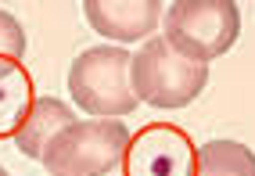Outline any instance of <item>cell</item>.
Returning a JSON list of instances; mask_svg holds the SVG:
<instances>
[{
  "label": "cell",
  "mask_w": 255,
  "mask_h": 176,
  "mask_svg": "<svg viewBox=\"0 0 255 176\" xmlns=\"http://www.w3.org/2000/svg\"><path fill=\"white\" fill-rule=\"evenodd\" d=\"M165 43L194 65H209L237 43L241 7L234 0H173L162 11Z\"/></svg>",
  "instance_id": "obj_1"
},
{
  "label": "cell",
  "mask_w": 255,
  "mask_h": 176,
  "mask_svg": "<svg viewBox=\"0 0 255 176\" xmlns=\"http://www.w3.org/2000/svg\"><path fill=\"white\" fill-rule=\"evenodd\" d=\"M129 50L115 43L90 47L69 68L72 104L94 119H123L137 108V94L129 83Z\"/></svg>",
  "instance_id": "obj_2"
},
{
  "label": "cell",
  "mask_w": 255,
  "mask_h": 176,
  "mask_svg": "<svg viewBox=\"0 0 255 176\" xmlns=\"http://www.w3.org/2000/svg\"><path fill=\"white\" fill-rule=\"evenodd\" d=\"M129 83L137 101L155 108H187L209 86V65H194L176 54L165 36L144 40L129 58Z\"/></svg>",
  "instance_id": "obj_3"
},
{
  "label": "cell",
  "mask_w": 255,
  "mask_h": 176,
  "mask_svg": "<svg viewBox=\"0 0 255 176\" xmlns=\"http://www.w3.org/2000/svg\"><path fill=\"white\" fill-rule=\"evenodd\" d=\"M129 130L119 119H87L61 130L43 151V169L50 176H108L123 162Z\"/></svg>",
  "instance_id": "obj_4"
},
{
  "label": "cell",
  "mask_w": 255,
  "mask_h": 176,
  "mask_svg": "<svg viewBox=\"0 0 255 176\" xmlns=\"http://www.w3.org/2000/svg\"><path fill=\"white\" fill-rule=\"evenodd\" d=\"M123 176H198V144L173 122H147L129 133Z\"/></svg>",
  "instance_id": "obj_5"
},
{
  "label": "cell",
  "mask_w": 255,
  "mask_h": 176,
  "mask_svg": "<svg viewBox=\"0 0 255 176\" xmlns=\"http://www.w3.org/2000/svg\"><path fill=\"white\" fill-rule=\"evenodd\" d=\"M162 11L165 4L158 0H87L83 4L90 29H97V36H105L115 47L151 40V32L162 25Z\"/></svg>",
  "instance_id": "obj_6"
},
{
  "label": "cell",
  "mask_w": 255,
  "mask_h": 176,
  "mask_svg": "<svg viewBox=\"0 0 255 176\" xmlns=\"http://www.w3.org/2000/svg\"><path fill=\"white\" fill-rule=\"evenodd\" d=\"M72 122H76V112L65 101H58V97H36L29 119L22 122V130L14 133V144H18V151L25 158H36V162H40L43 151H47V144L61 130H69Z\"/></svg>",
  "instance_id": "obj_7"
},
{
  "label": "cell",
  "mask_w": 255,
  "mask_h": 176,
  "mask_svg": "<svg viewBox=\"0 0 255 176\" xmlns=\"http://www.w3.org/2000/svg\"><path fill=\"white\" fill-rule=\"evenodd\" d=\"M36 97V83L22 61H0V140L22 130Z\"/></svg>",
  "instance_id": "obj_8"
},
{
  "label": "cell",
  "mask_w": 255,
  "mask_h": 176,
  "mask_svg": "<svg viewBox=\"0 0 255 176\" xmlns=\"http://www.w3.org/2000/svg\"><path fill=\"white\" fill-rule=\"evenodd\" d=\"M198 176H255V151L241 140H209L198 148Z\"/></svg>",
  "instance_id": "obj_9"
},
{
  "label": "cell",
  "mask_w": 255,
  "mask_h": 176,
  "mask_svg": "<svg viewBox=\"0 0 255 176\" xmlns=\"http://www.w3.org/2000/svg\"><path fill=\"white\" fill-rule=\"evenodd\" d=\"M25 54V29L11 11L0 7V61H22Z\"/></svg>",
  "instance_id": "obj_10"
},
{
  "label": "cell",
  "mask_w": 255,
  "mask_h": 176,
  "mask_svg": "<svg viewBox=\"0 0 255 176\" xmlns=\"http://www.w3.org/2000/svg\"><path fill=\"white\" fill-rule=\"evenodd\" d=\"M0 176H7V169H4V166H0Z\"/></svg>",
  "instance_id": "obj_11"
}]
</instances>
